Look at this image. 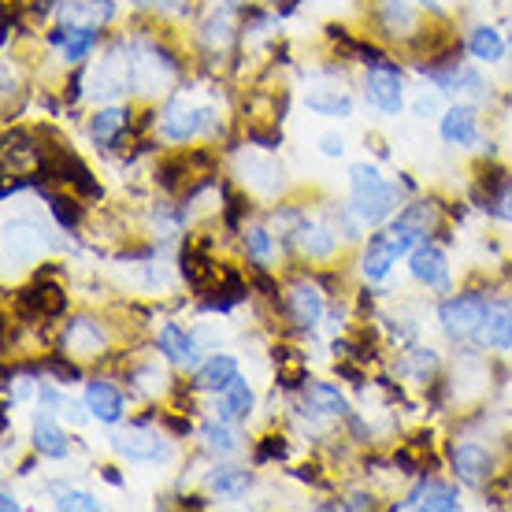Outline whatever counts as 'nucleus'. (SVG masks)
<instances>
[{"mask_svg":"<svg viewBox=\"0 0 512 512\" xmlns=\"http://www.w3.org/2000/svg\"><path fill=\"white\" fill-rule=\"evenodd\" d=\"M397 190L375 167H353V212L364 223H379L394 212Z\"/></svg>","mask_w":512,"mask_h":512,"instance_id":"1","label":"nucleus"},{"mask_svg":"<svg viewBox=\"0 0 512 512\" xmlns=\"http://www.w3.org/2000/svg\"><path fill=\"white\" fill-rule=\"evenodd\" d=\"M487 316H490V305L475 294L453 297V301L442 305V323H446V331L457 334V338H461V334H475L483 327Z\"/></svg>","mask_w":512,"mask_h":512,"instance_id":"2","label":"nucleus"},{"mask_svg":"<svg viewBox=\"0 0 512 512\" xmlns=\"http://www.w3.org/2000/svg\"><path fill=\"white\" fill-rule=\"evenodd\" d=\"M364 93H368V101H372L375 108L397 112V108H401V75H397V67L375 64L372 71H368V86H364Z\"/></svg>","mask_w":512,"mask_h":512,"instance_id":"3","label":"nucleus"},{"mask_svg":"<svg viewBox=\"0 0 512 512\" xmlns=\"http://www.w3.org/2000/svg\"><path fill=\"white\" fill-rule=\"evenodd\" d=\"M409 268L420 282L435 286V290H446L449 264H446V256H442V249H438V245H431V242L416 245V249H412V256H409Z\"/></svg>","mask_w":512,"mask_h":512,"instance_id":"4","label":"nucleus"},{"mask_svg":"<svg viewBox=\"0 0 512 512\" xmlns=\"http://www.w3.org/2000/svg\"><path fill=\"white\" fill-rule=\"evenodd\" d=\"M286 308H290L297 327H316L323 316V297L312 282H294L290 294H286Z\"/></svg>","mask_w":512,"mask_h":512,"instance_id":"5","label":"nucleus"},{"mask_svg":"<svg viewBox=\"0 0 512 512\" xmlns=\"http://www.w3.org/2000/svg\"><path fill=\"white\" fill-rule=\"evenodd\" d=\"M64 308H67V294L56 282H41L34 290L19 294V312H26V316H60Z\"/></svg>","mask_w":512,"mask_h":512,"instance_id":"6","label":"nucleus"},{"mask_svg":"<svg viewBox=\"0 0 512 512\" xmlns=\"http://www.w3.org/2000/svg\"><path fill=\"white\" fill-rule=\"evenodd\" d=\"M453 468H457V475L468 487H479V483H487L490 475V453L483 446H475V442H464V446L453 449Z\"/></svg>","mask_w":512,"mask_h":512,"instance_id":"7","label":"nucleus"},{"mask_svg":"<svg viewBox=\"0 0 512 512\" xmlns=\"http://www.w3.org/2000/svg\"><path fill=\"white\" fill-rule=\"evenodd\" d=\"M41 253V234L30 231L26 223H8L4 227V256L8 264H30Z\"/></svg>","mask_w":512,"mask_h":512,"instance_id":"8","label":"nucleus"},{"mask_svg":"<svg viewBox=\"0 0 512 512\" xmlns=\"http://www.w3.org/2000/svg\"><path fill=\"white\" fill-rule=\"evenodd\" d=\"M86 405H90V412L101 423L123 420V394H119L112 383H104V379H97V383L86 386Z\"/></svg>","mask_w":512,"mask_h":512,"instance_id":"9","label":"nucleus"},{"mask_svg":"<svg viewBox=\"0 0 512 512\" xmlns=\"http://www.w3.org/2000/svg\"><path fill=\"white\" fill-rule=\"evenodd\" d=\"M457 505H461L457 490L446 487V483H420L409 494V501H405V509H435V512H453Z\"/></svg>","mask_w":512,"mask_h":512,"instance_id":"10","label":"nucleus"},{"mask_svg":"<svg viewBox=\"0 0 512 512\" xmlns=\"http://www.w3.org/2000/svg\"><path fill=\"white\" fill-rule=\"evenodd\" d=\"M112 446H116L123 457H130V461H156V457H160V438L149 435V431H141V427H130V431L116 435Z\"/></svg>","mask_w":512,"mask_h":512,"instance_id":"11","label":"nucleus"},{"mask_svg":"<svg viewBox=\"0 0 512 512\" xmlns=\"http://www.w3.org/2000/svg\"><path fill=\"white\" fill-rule=\"evenodd\" d=\"M442 138L449 145H472L479 138V119H475L472 108H449L442 116Z\"/></svg>","mask_w":512,"mask_h":512,"instance_id":"12","label":"nucleus"},{"mask_svg":"<svg viewBox=\"0 0 512 512\" xmlns=\"http://www.w3.org/2000/svg\"><path fill=\"white\" fill-rule=\"evenodd\" d=\"M160 353L171 357L175 364H197V342H193L190 334L182 331L179 323H167L164 331H160Z\"/></svg>","mask_w":512,"mask_h":512,"instance_id":"13","label":"nucleus"},{"mask_svg":"<svg viewBox=\"0 0 512 512\" xmlns=\"http://www.w3.org/2000/svg\"><path fill=\"white\" fill-rule=\"evenodd\" d=\"M249 409H253V390L238 375L227 390H219V420H245Z\"/></svg>","mask_w":512,"mask_h":512,"instance_id":"14","label":"nucleus"},{"mask_svg":"<svg viewBox=\"0 0 512 512\" xmlns=\"http://www.w3.org/2000/svg\"><path fill=\"white\" fill-rule=\"evenodd\" d=\"M197 127H201V112L186 101H175L164 112V134L171 141H186L190 134H197Z\"/></svg>","mask_w":512,"mask_h":512,"instance_id":"15","label":"nucleus"},{"mask_svg":"<svg viewBox=\"0 0 512 512\" xmlns=\"http://www.w3.org/2000/svg\"><path fill=\"white\" fill-rule=\"evenodd\" d=\"M394 260H397V249L390 242V234H375L372 242H368V249H364V275L368 279H383Z\"/></svg>","mask_w":512,"mask_h":512,"instance_id":"16","label":"nucleus"},{"mask_svg":"<svg viewBox=\"0 0 512 512\" xmlns=\"http://www.w3.org/2000/svg\"><path fill=\"white\" fill-rule=\"evenodd\" d=\"M234 379H238V360L234 357H212L197 368V386H205V390H227Z\"/></svg>","mask_w":512,"mask_h":512,"instance_id":"17","label":"nucleus"},{"mask_svg":"<svg viewBox=\"0 0 512 512\" xmlns=\"http://www.w3.org/2000/svg\"><path fill=\"white\" fill-rule=\"evenodd\" d=\"M475 334H479L483 346L509 349L512 346V312L509 308H490V316L483 320V327H479Z\"/></svg>","mask_w":512,"mask_h":512,"instance_id":"18","label":"nucleus"},{"mask_svg":"<svg viewBox=\"0 0 512 512\" xmlns=\"http://www.w3.org/2000/svg\"><path fill=\"white\" fill-rule=\"evenodd\" d=\"M182 275H186V282H190L193 290H201V294H205L208 286L216 282L219 271H216V264H212L205 253H197V249H186V253H182Z\"/></svg>","mask_w":512,"mask_h":512,"instance_id":"19","label":"nucleus"},{"mask_svg":"<svg viewBox=\"0 0 512 512\" xmlns=\"http://www.w3.org/2000/svg\"><path fill=\"white\" fill-rule=\"evenodd\" d=\"M67 346H71V353H82V357H93V353H101L104 346V334L101 327L93 320H78L67 327Z\"/></svg>","mask_w":512,"mask_h":512,"instance_id":"20","label":"nucleus"},{"mask_svg":"<svg viewBox=\"0 0 512 512\" xmlns=\"http://www.w3.org/2000/svg\"><path fill=\"white\" fill-rule=\"evenodd\" d=\"M249 487H253V472H245V468H219L212 475V490L227 494V498H242Z\"/></svg>","mask_w":512,"mask_h":512,"instance_id":"21","label":"nucleus"},{"mask_svg":"<svg viewBox=\"0 0 512 512\" xmlns=\"http://www.w3.org/2000/svg\"><path fill=\"white\" fill-rule=\"evenodd\" d=\"M468 49H472L475 60H501V52H505V41L490 30V26H475L472 38H468Z\"/></svg>","mask_w":512,"mask_h":512,"instance_id":"22","label":"nucleus"},{"mask_svg":"<svg viewBox=\"0 0 512 512\" xmlns=\"http://www.w3.org/2000/svg\"><path fill=\"white\" fill-rule=\"evenodd\" d=\"M34 446H38V453H45V457H64L67 438H64V431H60L56 423L38 420V427H34Z\"/></svg>","mask_w":512,"mask_h":512,"instance_id":"23","label":"nucleus"},{"mask_svg":"<svg viewBox=\"0 0 512 512\" xmlns=\"http://www.w3.org/2000/svg\"><path fill=\"white\" fill-rule=\"evenodd\" d=\"M308 401L316 405V409L323 412V416H346V401H342V394L334 390V386L327 383H312L308 386Z\"/></svg>","mask_w":512,"mask_h":512,"instance_id":"24","label":"nucleus"},{"mask_svg":"<svg viewBox=\"0 0 512 512\" xmlns=\"http://www.w3.org/2000/svg\"><path fill=\"white\" fill-rule=\"evenodd\" d=\"M383 26L394 30V34H412L416 15H412V8L405 0H383Z\"/></svg>","mask_w":512,"mask_h":512,"instance_id":"25","label":"nucleus"},{"mask_svg":"<svg viewBox=\"0 0 512 512\" xmlns=\"http://www.w3.org/2000/svg\"><path fill=\"white\" fill-rule=\"evenodd\" d=\"M64 12H67V19H71L75 26H82V23H104V19H112V0H86L82 8H78V4H67Z\"/></svg>","mask_w":512,"mask_h":512,"instance_id":"26","label":"nucleus"},{"mask_svg":"<svg viewBox=\"0 0 512 512\" xmlns=\"http://www.w3.org/2000/svg\"><path fill=\"white\" fill-rule=\"evenodd\" d=\"M308 108L320 112V116H349L353 101L346 93H308Z\"/></svg>","mask_w":512,"mask_h":512,"instance_id":"27","label":"nucleus"},{"mask_svg":"<svg viewBox=\"0 0 512 512\" xmlns=\"http://www.w3.org/2000/svg\"><path fill=\"white\" fill-rule=\"evenodd\" d=\"M301 249H305L308 256H331L334 253V234L331 231H323V227H301Z\"/></svg>","mask_w":512,"mask_h":512,"instance_id":"28","label":"nucleus"},{"mask_svg":"<svg viewBox=\"0 0 512 512\" xmlns=\"http://www.w3.org/2000/svg\"><path fill=\"white\" fill-rule=\"evenodd\" d=\"M201 435H205L208 453H234V446H238V442H234V431L227 427V420H223V423H208Z\"/></svg>","mask_w":512,"mask_h":512,"instance_id":"29","label":"nucleus"},{"mask_svg":"<svg viewBox=\"0 0 512 512\" xmlns=\"http://www.w3.org/2000/svg\"><path fill=\"white\" fill-rule=\"evenodd\" d=\"M119 127H123V112L119 108H104V112L93 116V134L101 141H116Z\"/></svg>","mask_w":512,"mask_h":512,"instance_id":"30","label":"nucleus"},{"mask_svg":"<svg viewBox=\"0 0 512 512\" xmlns=\"http://www.w3.org/2000/svg\"><path fill=\"white\" fill-rule=\"evenodd\" d=\"M49 208H52V216L60 219V227H67V231H71L78 223V216H82L75 201H67V197H49Z\"/></svg>","mask_w":512,"mask_h":512,"instance_id":"31","label":"nucleus"},{"mask_svg":"<svg viewBox=\"0 0 512 512\" xmlns=\"http://www.w3.org/2000/svg\"><path fill=\"white\" fill-rule=\"evenodd\" d=\"M245 245H249V253L264 264V260H271V238L268 231H260V227H253V231L245 234Z\"/></svg>","mask_w":512,"mask_h":512,"instance_id":"32","label":"nucleus"},{"mask_svg":"<svg viewBox=\"0 0 512 512\" xmlns=\"http://www.w3.org/2000/svg\"><path fill=\"white\" fill-rule=\"evenodd\" d=\"M56 509H101V501L90 498V494H78V490H67V494H60V501H56Z\"/></svg>","mask_w":512,"mask_h":512,"instance_id":"33","label":"nucleus"},{"mask_svg":"<svg viewBox=\"0 0 512 512\" xmlns=\"http://www.w3.org/2000/svg\"><path fill=\"white\" fill-rule=\"evenodd\" d=\"M286 457V442L282 438H264V446H256V464L282 461Z\"/></svg>","mask_w":512,"mask_h":512,"instance_id":"34","label":"nucleus"},{"mask_svg":"<svg viewBox=\"0 0 512 512\" xmlns=\"http://www.w3.org/2000/svg\"><path fill=\"white\" fill-rule=\"evenodd\" d=\"M45 368H49L60 383H75V379H78V368H75V364H67L64 357H49V360H45Z\"/></svg>","mask_w":512,"mask_h":512,"instance_id":"35","label":"nucleus"},{"mask_svg":"<svg viewBox=\"0 0 512 512\" xmlns=\"http://www.w3.org/2000/svg\"><path fill=\"white\" fill-rule=\"evenodd\" d=\"M490 208H494V212H498L501 219H509V223H512V179L505 182V186H501L498 193H494V201H490Z\"/></svg>","mask_w":512,"mask_h":512,"instance_id":"36","label":"nucleus"},{"mask_svg":"<svg viewBox=\"0 0 512 512\" xmlns=\"http://www.w3.org/2000/svg\"><path fill=\"white\" fill-rule=\"evenodd\" d=\"M342 149H346V145H342V138H338V134H323V153L342 156Z\"/></svg>","mask_w":512,"mask_h":512,"instance_id":"37","label":"nucleus"},{"mask_svg":"<svg viewBox=\"0 0 512 512\" xmlns=\"http://www.w3.org/2000/svg\"><path fill=\"white\" fill-rule=\"evenodd\" d=\"M138 4H145V8H156V12H175L182 0H138Z\"/></svg>","mask_w":512,"mask_h":512,"instance_id":"38","label":"nucleus"},{"mask_svg":"<svg viewBox=\"0 0 512 512\" xmlns=\"http://www.w3.org/2000/svg\"><path fill=\"white\" fill-rule=\"evenodd\" d=\"M346 509H372V494H353L346 501Z\"/></svg>","mask_w":512,"mask_h":512,"instance_id":"39","label":"nucleus"},{"mask_svg":"<svg viewBox=\"0 0 512 512\" xmlns=\"http://www.w3.org/2000/svg\"><path fill=\"white\" fill-rule=\"evenodd\" d=\"M249 138L260 141L264 149H279V141H282V138H275V134H256V130H253V134H249Z\"/></svg>","mask_w":512,"mask_h":512,"instance_id":"40","label":"nucleus"},{"mask_svg":"<svg viewBox=\"0 0 512 512\" xmlns=\"http://www.w3.org/2000/svg\"><path fill=\"white\" fill-rule=\"evenodd\" d=\"M0 509H4V512H15V509H19V501H15L12 494H4V501H0Z\"/></svg>","mask_w":512,"mask_h":512,"instance_id":"41","label":"nucleus"},{"mask_svg":"<svg viewBox=\"0 0 512 512\" xmlns=\"http://www.w3.org/2000/svg\"><path fill=\"white\" fill-rule=\"evenodd\" d=\"M423 4H435V0H423Z\"/></svg>","mask_w":512,"mask_h":512,"instance_id":"42","label":"nucleus"}]
</instances>
